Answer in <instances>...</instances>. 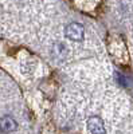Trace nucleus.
Instances as JSON below:
<instances>
[{
    "label": "nucleus",
    "instance_id": "obj_1",
    "mask_svg": "<svg viewBox=\"0 0 133 134\" xmlns=\"http://www.w3.org/2000/svg\"><path fill=\"white\" fill-rule=\"evenodd\" d=\"M65 35L70 40L81 42L83 39V27L79 23H70L65 28Z\"/></svg>",
    "mask_w": 133,
    "mask_h": 134
},
{
    "label": "nucleus",
    "instance_id": "obj_2",
    "mask_svg": "<svg viewBox=\"0 0 133 134\" xmlns=\"http://www.w3.org/2000/svg\"><path fill=\"white\" fill-rule=\"evenodd\" d=\"M87 129L92 134H105V125H104V121L99 118V117H92L89 118L87 121Z\"/></svg>",
    "mask_w": 133,
    "mask_h": 134
},
{
    "label": "nucleus",
    "instance_id": "obj_3",
    "mask_svg": "<svg viewBox=\"0 0 133 134\" xmlns=\"http://www.w3.org/2000/svg\"><path fill=\"white\" fill-rule=\"evenodd\" d=\"M18 125L14 118H11L8 115L0 118V130H2L3 133H9V131H14L16 130Z\"/></svg>",
    "mask_w": 133,
    "mask_h": 134
}]
</instances>
